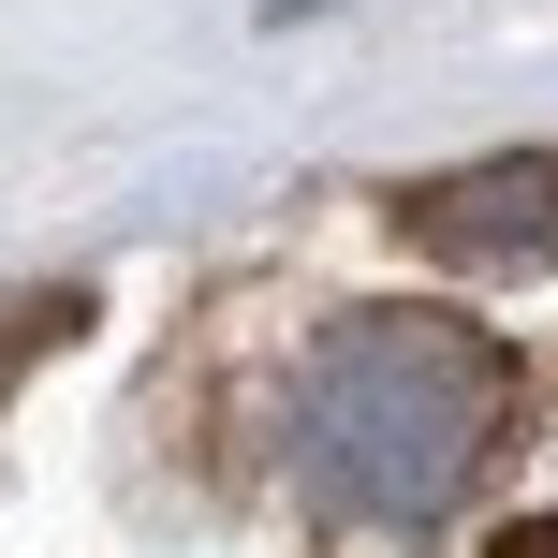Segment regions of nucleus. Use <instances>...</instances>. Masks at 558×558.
Segmentation results:
<instances>
[{
	"label": "nucleus",
	"instance_id": "obj_1",
	"mask_svg": "<svg viewBox=\"0 0 558 558\" xmlns=\"http://www.w3.org/2000/svg\"><path fill=\"white\" fill-rule=\"evenodd\" d=\"M500 353L441 308H367V324L308 338L294 397H279V456L338 530H426L471 500V471L500 456Z\"/></svg>",
	"mask_w": 558,
	"mask_h": 558
},
{
	"label": "nucleus",
	"instance_id": "obj_2",
	"mask_svg": "<svg viewBox=\"0 0 558 558\" xmlns=\"http://www.w3.org/2000/svg\"><path fill=\"white\" fill-rule=\"evenodd\" d=\"M397 221L456 265H558V147L544 162H471V177H426L397 192Z\"/></svg>",
	"mask_w": 558,
	"mask_h": 558
},
{
	"label": "nucleus",
	"instance_id": "obj_3",
	"mask_svg": "<svg viewBox=\"0 0 558 558\" xmlns=\"http://www.w3.org/2000/svg\"><path fill=\"white\" fill-rule=\"evenodd\" d=\"M500 558H558V514H544V530H514V544H500Z\"/></svg>",
	"mask_w": 558,
	"mask_h": 558
}]
</instances>
